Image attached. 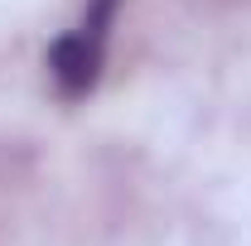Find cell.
I'll use <instances>...</instances> for the list:
<instances>
[{
    "mask_svg": "<svg viewBox=\"0 0 251 246\" xmlns=\"http://www.w3.org/2000/svg\"><path fill=\"white\" fill-rule=\"evenodd\" d=\"M116 10L121 0H87L82 15L68 25V29L49 44V77H53V92L63 101H87L106 73V49H111V29H116Z\"/></svg>",
    "mask_w": 251,
    "mask_h": 246,
    "instance_id": "obj_1",
    "label": "cell"
}]
</instances>
